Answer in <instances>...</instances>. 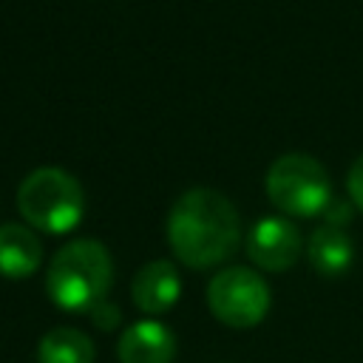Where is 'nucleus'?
<instances>
[{"instance_id":"nucleus-1","label":"nucleus","mask_w":363,"mask_h":363,"mask_svg":"<svg viewBox=\"0 0 363 363\" xmlns=\"http://www.w3.org/2000/svg\"><path fill=\"white\" fill-rule=\"evenodd\" d=\"M241 224L227 196L210 187L182 193L167 216V241L173 255L193 267L207 269L227 261L238 247Z\"/></svg>"},{"instance_id":"nucleus-2","label":"nucleus","mask_w":363,"mask_h":363,"mask_svg":"<svg viewBox=\"0 0 363 363\" xmlns=\"http://www.w3.org/2000/svg\"><path fill=\"white\" fill-rule=\"evenodd\" d=\"M113 284L111 252L94 238H77L57 250L45 272L48 298L65 312L96 309Z\"/></svg>"},{"instance_id":"nucleus-3","label":"nucleus","mask_w":363,"mask_h":363,"mask_svg":"<svg viewBox=\"0 0 363 363\" xmlns=\"http://www.w3.org/2000/svg\"><path fill=\"white\" fill-rule=\"evenodd\" d=\"M17 207L34 230L60 235L79 224L85 199L79 182L62 167H37L23 179Z\"/></svg>"},{"instance_id":"nucleus-4","label":"nucleus","mask_w":363,"mask_h":363,"mask_svg":"<svg viewBox=\"0 0 363 363\" xmlns=\"http://www.w3.org/2000/svg\"><path fill=\"white\" fill-rule=\"evenodd\" d=\"M267 196L281 213L312 218L329 207L332 182L318 159L306 153H286L267 170Z\"/></svg>"},{"instance_id":"nucleus-5","label":"nucleus","mask_w":363,"mask_h":363,"mask_svg":"<svg viewBox=\"0 0 363 363\" xmlns=\"http://www.w3.org/2000/svg\"><path fill=\"white\" fill-rule=\"evenodd\" d=\"M210 312L233 329H250L264 320L269 309V289L264 278L247 267H227L207 284Z\"/></svg>"},{"instance_id":"nucleus-6","label":"nucleus","mask_w":363,"mask_h":363,"mask_svg":"<svg viewBox=\"0 0 363 363\" xmlns=\"http://www.w3.org/2000/svg\"><path fill=\"white\" fill-rule=\"evenodd\" d=\"M301 247H303V238H301L298 227L281 216H267V218L255 221L247 235L250 258L261 269H269V272L289 269L298 261Z\"/></svg>"},{"instance_id":"nucleus-7","label":"nucleus","mask_w":363,"mask_h":363,"mask_svg":"<svg viewBox=\"0 0 363 363\" xmlns=\"http://www.w3.org/2000/svg\"><path fill=\"white\" fill-rule=\"evenodd\" d=\"M176 354V337L156 320H139L128 326L116 343L119 363H170Z\"/></svg>"},{"instance_id":"nucleus-8","label":"nucleus","mask_w":363,"mask_h":363,"mask_svg":"<svg viewBox=\"0 0 363 363\" xmlns=\"http://www.w3.org/2000/svg\"><path fill=\"white\" fill-rule=\"evenodd\" d=\"M179 272L170 261L159 258V261H150L145 264L136 275H133V284H130V292H133V303L147 312V315H162L167 312L176 301H179Z\"/></svg>"},{"instance_id":"nucleus-9","label":"nucleus","mask_w":363,"mask_h":363,"mask_svg":"<svg viewBox=\"0 0 363 363\" xmlns=\"http://www.w3.org/2000/svg\"><path fill=\"white\" fill-rule=\"evenodd\" d=\"M43 261L40 238L23 224L0 227V275L6 278H28Z\"/></svg>"},{"instance_id":"nucleus-10","label":"nucleus","mask_w":363,"mask_h":363,"mask_svg":"<svg viewBox=\"0 0 363 363\" xmlns=\"http://www.w3.org/2000/svg\"><path fill=\"white\" fill-rule=\"evenodd\" d=\"M354 258V244L343 227L323 224L309 238V261L320 275H340Z\"/></svg>"},{"instance_id":"nucleus-11","label":"nucleus","mask_w":363,"mask_h":363,"mask_svg":"<svg viewBox=\"0 0 363 363\" xmlns=\"http://www.w3.org/2000/svg\"><path fill=\"white\" fill-rule=\"evenodd\" d=\"M40 363H94V343L85 332L71 326H57L43 335L37 346Z\"/></svg>"},{"instance_id":"nucleus-12","label":"nucleus","mask_w":363,"mask_h":363,"mask_svg":"<svg viewBox=\"0 0 363 363\" xmlns=\"http://www.w3.org/2000/svg\"><path fill=\"white\" fill-rule=\"evenodd\" d=\"M346 190H349V199L354 201V207L363 210V156H357V162L352 164V170L346 176Z\"/></svg>"},{"instance_id":"nucleus-13","label":"nucleus","mask_w":363,"mask_h":363,"mask_svg":"<svg viewBox=\"0 0 363 363\" xmlns=\"http://www.w3.org/2000/svg\"><path fill=\"white\" fill-rule=\"evenodd\" d=\"M91 315H94V320H96L102 329H111V326L119 320V312H116V306H113V303H108V301H102L96 309H91Z\"/></svg>"}]
</instances>
